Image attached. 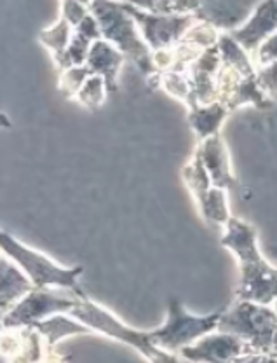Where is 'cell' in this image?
I'll list each match as a JSON object with an SVG mask.
<instances>
[{
	"mask_svg": "<svg viewBox=\"0 0 277 363\" xmlns=\"http://www.w3.org/2000/svg\"><path fill=\"white\" fill-rule=\"evenodd\" d=\"M222 245L232 250L239 260L237 301L268 306L276 301V269L261 257L256 243V229L248 222L230 217L225 224Z\"/></svg>",
	"mask_w": 277,
	"mask_h": 363,
	"instance_id": "cell-1",
	"label": "cell"
},
{
	"mask_svg": "<svg viewBox=\"0 0 277 363\" xmlns=\"http://www.w3.org/2000/svg\"><path fill=\"white\" fill-rule=\"evenodd\" d=\"M0 250L30 279L33 289L58 286L84 297V292L77 283L79 276L84 271L82 267H60L49 257L28 248L2 229H0Z\"/></svg>",
	"mask_w": 277,
	"mask_h": 363,
	"instance_id": "cell-2",
	"label": "cell"
},
{
	"mask_svg": "<svg viewBox=\"0 0 277 363\" xmlns=\"http://www.w3.org/2000/svg\"><path fill=\"white\" fill-rule=\"evenodd\" d=\"M87 9H91V16L96 21L101 37H105L110 45L113 44L120 55L131 58L132 63L147 75L157 72L149 48L136 30L135 21L129 18L120 4L91 2L87 4Z\"/></svg>",
	"mask_w": 277,
	"mask_h": 363,
	"instance_id": "cell-3",
	"label": "cell"
},
{
	"mask_svg": "<svg viewBox=\"0 0 277 363\" xmlns=\"http://www.w3.org/2000/svg\"><path fill=\"white\" fill-rule=\"evenodd\" d=\"M216 330L244 340L255 353H276V313L268 306L237 301L222 309Z\"/></svg>",
	"mask_w": 277,
	"mask_h": 363,
	"instance_id": "cell-4",
	"label": "cell"
},
{
	"mask_svg": "<svg viewBox=\"0 0 277 363\" xmlns=\"http://www.w3.org/2000/svg\"><path fill=\"white\" fill-rule=\"evenodd\" d=\"M70 315L77 318L79 323L84 325L89 330L101 332V334L108 335V337L117 339L120 340V342L132 346L150 363H188L185 360H180L176 354L155 347L154 344L150 342L147 332H138L135 330V328L126 327L123 321L117 320L113 315H110L107 309L98 306L96 302H93L91 298H82V301L79 302L77 308L72 309Z\"/></svg>",
	"mask_w": 277,
	"mask_h": 363,
	"instance_id": "cell-5",
	"label": "cell"
},
{
	"mask_svg": "<svg viewBox=\"0 0 277 363\" xmlns=\"http://www.w3.org/2000/svg\"><path fill=\"white\" fill-rule=\"evenodd\" d=\"M220 315H222V309L206 316L191 315L181 306L180 301L171 298L168 306V318H166L164 325L161 328L147 332V334H149L150 342L155 347L168 351V353H174V351L183 350V347L191 346L196 340L216 330Z\"/></svg>",
	"mask_w": 277,
	"mask_h": 363,
	"instance_id": "cell-6",
	"label": "cell"
},
{
	"mask_svg": "<svg viewBox=\"0 0 277 363\" xmlns=\"http://www.w3.org/2000/svg\"><path fill=\"white\" fill-rule=\"evenodd\" d=\"M84 297L74 292L56 294L49 289H32L9 311L4 313L2 328L33 327L49 316L70 313Z\"/></svg>",
	"mask_w": 277,
	"mask_h": 363,
	"instance_id": "cell-7",
	"label": "cell"
},
{
	"mask_svg": "<svg viewBox=\"0 0 277 363\" xmlns=\"http://www.w3.org/2000/svg\"><path fill=\"white\" fill-rule=\"evenodd\" d=\"M135 25L140 26L142 39L154 51H166L183 39L185 33L196 25L193 14H152L140 9L136 4H120Z\"/></svg>",
	"mask_w": 277,
	"mask_h": 363,
	"instance_id": "cell-8",
	"label": "cell"
},
{
	"mask_svg": "<svg viewBox=\"0 0 277 363\" xmlns=\"http://www.w3.org/2000/svg\"><path fill=\"white\" fill-rule=\"evenodd\" d=\"M181 358L188 363H237L249 354H256L244 340L230 334H208L180 350Z\"/></svg>",
	"mask_w": 277,
	"mask_h": 363,
	"instance_id": "cell-9",
	"label": "cell"
},
{
	"mask_svg": "<svg viewBox=\"0 0 277 363\" xmlns=\"http://www.w3.org/2000/svg\"><path fill=\"white\" fill-rule=\"evenodd\" d=\"M276 2H261L256 4L255 9H253L251 18L246 23L242 28H235L229 33L230 39L234 40L242 51L248 55L249 51H255L260 48V44L264 40H267L268 37L276 35Z\"/></svg>",
	"mask_w": 277,
	"mask_h": 363,
	"instance_id": "cell-10",
	"label": "cell"
},
{
	"mask_svg": "<svg viewBox=\"0 0 277 363\" xmlns=\"http://www.w3.org/2000/svg\"><path fill=\"white\" fill-rule=\"evenodd\" d=\"M197 156L203 162L208 179H210L213 187L222 189V191L232 187L235 180L232 172H230L229 152H227V147L223 140L220 138V135L203 140L200 147L197 149Z\"/></svg>",
	"mask_w": 277,
	"mask_h": 363,
	"instance_id": "cell-11",
	"label": "cell"
},
{
	"mask_svg": "<svg viewBox=\"0 0 277 363\" xmlns=\"http://www.w3.org/2000/svg\"><path fill=\"white\" fill-rule=\"evenodd\" d=\"M253 4L241 2H197L193 9V18L197 21L208 23L215 30L232 32L241 21H244L253 13Z\"/></svg>",
	"mask_w": 277,
	"mask_h": 363,
	"instance_id": "cell-12",
	"label": "cell"
},
{
	"mask_svg": "<svg viewBox=\"0 0 277 363\" xmlns=\"http://www.w3.org/2000/svg\"><path fill=\"white\" fill-rule=\"evenodd\" d=\"M123 63L124 56L113 45H110L107 40L100 39L91 44L84 67L89 70L91 75H98V77L103 79L107 93H115V79Z\"/></svg>",
	"mask_w": 277,
	"mask_h": 363,
	"instance_id": "cell-13",
	"label": "cell"
},
{
	"mask_svg": "<svg viewBox=\"0 0 277 363\" xmlns=\"http://www.w3.org/2000/svg\"><path fill=\"white\" fill-rule=\"evenodd\" d=\"M100 39L101 33L96 21H94L91 14H87L84 20L79 23L74 28V32H72L70 43H68L63 56L60 58L58 67L62 70H68L72 67H82L87 58V51H89L91 44Z\"/></svg>",
	"mask_w": 277,
	"mask_h": 363,
	"instance_id": "cell-14",
	"label": "cell"
},
{
	"mask_svg": "<svg viewBox=\"0 0 277 363\" xmlns=\"http://www.w3.org/2000/svg\"><path fill=\"white\" fill-rule=\"evenodd\" d=\"M32 289L30 279L18 269L16 264L6 255H0V315L9 311Z\"/></svg>",
	"mask_w": 277,
	"mask_h": 363,
	"instance_id": "cell-15",
	"label": "cell"
},
{
	"mask_svg": "<svg viewBox=\"0 0 277 363\" xmlns=\"http://www.w3.org/2000/svg\"><path fill=\"white\" fill-rule=\"evenodd\" d=\"M227 116H229V111L222 104H211L192 108L188 113V123L196 131L197 138L203 142V140L220 133V126Z\"/></svg>",
	"mask_w": 277,
	"mask_h": 363,
	"instance_id": "cell-16",
	"label": "cell"
},
{
	"mask_svg": "<svg viewBox=\"0 0 277 363\" xmlns=\"http://www.w3.org/2000/svg\"><path fill=\"white\" fill-rule=\"evenodd\" d=\"M197 204L200 208V213L204 215L208 222L218 225H225L229 220V206H227L225 191L216 187L208 189L206 194L200 199H197Z\"/></svg>",
	"mask_w": 277,
	"mask_h": 363,
	"instance_id": "cell-17",
	"label": "cell"
},
{
	"mask_svg": "<svg viewBox=\"0 0 277 363\" xmlns=\"http://www.w3.org/2000/svg\"><path fill=\"white\" fill-rule=\"evenodd\" d=\"M70 35H72V26L68 25L63 18H60L55 26L40 32L39 39L45 48L51 49L52 58H55V62L58 63L60 58L63 56L64 49H67L68 43H70Z\"/></svg>",
	"mask_w": 277,
	"mask_h": 363,
	"instance_id": "cell-18",
	"label": "cell"
},
{
	"mask_svg": "<svg viewBox=\"0 0 277 363\" xmlns=\"http://www.w3.org/2000/svg\"><path fill=\"white\" fill-rule=\"evenodd\" d=\"M105 94H107V88H105L103 79L98 75H89L75 93V98L87 108H98L105 101Z\"/></svg>",
	"mask_w": 277,
	"mask_h": 363,
	"instance_id": "cell-19",
	"label": "cell"
},
{
	"mask_svg": "<svg viewBox=\"0 0 277 363\" xmlns=\"http://www.w3.org/2000/svg\"><path fill=\"white\" fill-rule=\"evenodd\" d=\"M89 70L82 67H72L68 70H63L62 77H60V91L64 94V96H75L79 88L84 84V81L89 77Z\"/></svg>",
	"mask_w": 277,
	"mask_h": 363,
	"instance_id": "cell-20",
	"label": "cell"
},
{
	"mask_svg": "<svg viewBox=\"0 0 277 363\" xmlns=\"http://www.w3.org/2000/svg\"><path fill=\"white\" fill-rule=\"evenodd\" d=\"M63 7V20L68 23L70 26H77L84 18L89 14V9H87L86 4H79V2H64L62 4Z\"/></svg>",
	"mask_w": 277,
	"mask_h": 363,
	"instance_id": "cell-21",
	"label": "cell"
},
{
	"mask_svg": "<svg viewBox=\"0 0 277 363\" xmlns=\"http://www.w3.org/2000/svg\"><path fill=\"white\" fill-rule=\"evenodd\" d=\"M276 62V35L268 37L267 40L260 44L258 48V65L261 68L274 65Z\"/></svg>",
	"mask_w": 277,
	"mask_h": 363,
	"instance_id": "cell-22",
	"label": "cell"
},
{
	"mask_svg": "<svg viewBox=\"0 0 277 363\" xmlns=\"http://www.w3.org/2000/svg\"><path fill=\"white\" fill-rule=\"evenodd\" d=\"M237 363H276V353L271 354H264V353H256V354H249V357L242 358Z\"/></svg>",
	"mask_w": 277,
	"mask_h": 363,
	"instance_id": "cell-23",
	"label": "cell"
},
{
	"mask_svg": "<svg viewBox=\"0 0 277 363\" xmlns=\"http://www.w3.org/2000/svg\"><path fill=\"white\" fill-rule=\"evenodd\" d=\"M2 316L4 315H0V330H2Z\"/></svg>",
	"mask_w": 277,
	"mask_h": 363,
	"instance_id": "cell-24",
	"label": "cell"
}]
</instances>
